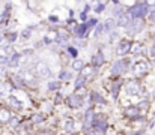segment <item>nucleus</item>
Returning a JSON list of instances; mask_svg holds the SVG:
<instances>
[{"instance_id": "obj_1", "label": "nucleus", "mask_w": 155, "mask_h": 135, "mask_svg": "<svg viewBox=\"0 0 155 135\" xmlns=\"http://www.w3.org/2000/svg\"><path fill=\"white\" fill-rule=\"evenodd\" d=\"M148 11H149V6H148V3H145V2H142V3H136L131 9H130V15H131V18H137V20H140L142 17H145L146 14H148Z\"/></svg>"}, {"instance_id": "obj_2", "label": "nucleus", "mask_w": 155, "mask_h": 135, "mask_svg": "<svg viewBox=\"0 0 155 135\" xmlns=\"http://www.w3.org/2000/svg\"><path fill=\"white\" fill-rule=\"evenodd\" d=\"M128 65H130L128 60H117V62L111 66V74H113V75H119V74L125 72L127 68H128Z\"/></svg>"}, {"instance_id": "obj_3", "label": "nucleus", "mask_w": 155, "mask_h": 135, "mask_svg": "<svg viewBox=\"0 0 155 135\" xmlns=\"http://www.w3.org/2000/svg\"><path fill=\"white\" fill-rule=\"evenodd\" d=\"M95 119H92V123H91V126L92 128H95L97 131H104L105 129V116L103 114H97V116H94Z\"/></svg>"}, {"instance_id": "obj_4", "label": "nucleus", "mask_w": 155, "mask_h": 135, "mask_svg": "<svg viewBox=\"0 0 155 135\" xmlns=\"http://www.w3.org/2000/svg\"><path fill=\"white\" fill-rule=\"evenodd\" d=\"M18 78H20L21 83H26V84H29V86L36 87V80L32 77V74H30L29 71H21V72L18 74Z\"/></svg>"}, {"instance_id": "obj_5", "label": "nucleus", "mask_w": 155, "mask_h": 135, "mask_svg": "<svg viewBox=\"0 0 155 135\" xmlns=\"http://www.w3.org/2000/svg\"><path fill=\"white\" fill-rule=\"evenodd\" d=\"M130 50H131V44H130V41L124 39V41H120V42L117 44L116 54H117V56H125V54H128V51H130Z\"/></svg>"}, {"instance_id": "obj_6", "label": "nucleus", "mask_w": 155, "mask_h": 135, "mask_svg": "<svg viewBox=\"0 0 155 135\" xmlns=\"http://www.w3.org/2000/svg\"><path fill=\"white\" fill-rule=\"evenodd\" d=\"M143 27H145V23H143L142 20H136V21H133V23H131L127 29H128V32H130V33L136 35V33H139Z\"/></svg>"}, {"instance_id": "obj_7", "label": "nucleus", "mask_w": 155, "mask_h": 135, "mask_svg": "<svg viewBox=\"0 0 155 135\" xmlns=\"http://www.w3.org/2000/svg\"><path fill=\"white\" fill-rule=\"evenodd\" d=\"M133 23V18H131V15L130 14H122L120 17H119V20H117V26H120V27H128L130 24Z\"/></svg>"}, {"instance_id": "obj_8", "label": "nucleus", "mask_w": 155, "mask_h": 135, "mask_svg": "<svg viewBox=\"0 0 155 135\" xmlns=\"http://www.w3.org/2000/svg\"><path fill=\"white\" fill-rule=\"evenodd\" d=\"M35 71H36V74L41 75V77H48V75H50V68H48L47 65H44V63H38V65L35 66Z\"/></svg>"}, {"instance_id": "obj_9", "label": "nucleus", "mask_w": 155, "mask_h": 135, "mask_svg": "<svg viewBox=\"0 0 155 135\" xmlns=\"http://www.w3.org/2000/svg\"><path fill=\"white\" fill-rule=\"evenodd\" d=\"M139 92H140V86H139L136 81H130V83H127V93H128V95L134 96V95H137Z\"/></svg>"}, {"instance_id": "obj_10", "label": "nucleus", "mask_w": 155, "mask_h": 135, "mask_svg": "<svg viewBox=\"0 0 155 135\" xmlns=\"http://www.w3.org/2000/svg\"><path fill=\"white\" fill-rule=\"evenodd\" d=\"M66 102H68V105H69L71 108H77V107H80L81 98H80L78 95H71V96L66 99Z\"/></svg>"}, {"instance_id": "obj_11", "label": "nucleus", "mask_w": 155, "mask_h": 135, "mask_svg": "<svg viewBox=\"0 0 155 135\" xmlns=\"http://www.w3.org/2000/svg\"><path fill=\"white\" fill-rule=\"evenodd\" d=\"M92 63H94V66H97V68H100L104 63V54L101 51H98V53L92 57Z\"/></svg>"}, {"instance_id": "obj_12", "label": "nucleus", "mask_w": 155, "mask_h": 135, "mask_svg": "<svg viewBox=\"0 0 155 135\" xmlns=\"http://www.w3.org/2000/svg\"><path fill=\"white\" fill-rule=\"evenodd\" d=\"M148 63L146 62H139V63H136V66H134V71L137 72V74H145V72H148Z\"/></svg>"}, {"instance_id": "obj_13", "label": "nucleus", "mask_w": 155, "mask_h": 135, "mask_svg": "<svg viewBox=\"0 0 155 135\" xmlns=\"http://www.w3.org/2000/svg\"><path fill=\"white\" fill-rule=\"evenodd\" d=\"M114 27H116V21H114L113 18H108L103 24V32H111Z\"/></svg>"}, {"instance_id": "obj_14", "label": "nucleus", "mask_w": 155, "mask_h": 135, "mask_svg": "<svg viewBox=\"0 0 155 135\" xmlns=\"http://www.w3.org/2000/svg\"><path fill=\"white\" fill-rule=\"evenodd\" d=\"M89 29H87V26L86 24H80V26H77L75 27V35H77V38H83L84 35H86V32H87Z\"/></svg>"}, {"instance_id": "obj_15", "label": "nucleus", "mask_w": 155, "mask_h": 135, "mask_svg": "<svg viewBox=\"0 0 155 135\" xmlns=\"http://www.w3.org/2000/svg\"><path fill=\"white\" fill-rule=\"evenodd\" d=\"M20 54H12V57H11V60H8V66H11V68H15V66H18V63H20Z\"/></svg>"}, {"instance_id": "obj_16", "label": "nucleus", "mask_w": 155, "mask_h": 135, "mask_svg": "<svg viewBox=\"0 0 155 135\" xmlns=\"http://www.w3.org/2000/svg\"><path fill=\"white\" fill-rule=\"evenodd\" d=\"M9 113H8V110L6 108H0V122L2 123H6V122H9Z\"/></svg>"}, {"instance_id": "obj_17", "label": "nucleus", "mask_w": 155, "mask_h": 135, "mask_svg": "<svg viewBox=\"0 0 155 135\" xmlns=\"http://www.w3.org/2000/svg\"><path fill=\"white\" fill-rule=\"evenodd\" d=\"M8 102H9L14 108H21V107H23V105H21V102H20L15 96H9V98H8Z\"/></svg>"}, {"instance_id": "obj_18", "label": "nucleus", "mask_w": 155, "mask_h": 135, "mask_svg": "<svg viewBox=\"0 0 155 135\" xmlns=\"http://www.w3.org/2000/svg\"><path fill=\"white\" fill-rule=\"evenodd\" d=\"M92 119H94V113H92V110H87L86 111V116H84V126L86 128L92 123Z\"/></svg>"}, {"instance_id": "obj_19", "label": "nucleus", "mask_w": 155, "mask_h": 135, "mask_svg": "<svg viewBox=\"0 0 155 135\" xmlns=\"http://www.w3.org/2000/svg\"><path fill=\"white\" fill-rule=\"evenodd\" d=\"M124 11H125V9L120 6V3H119V2H114V11H113V14L117 15V17H120V15L124 14Z\"/></svg>"}, {"instance_id": "obj_20", "label": "nucleus", "mask_w": 155, "mask_h": 135, "mask_svg": "<svg viewBox=\"0 0 155 135\" xmlns=\"http://www.w3.org/2000/svg\"><path fill=\"white\" fill-rule=\"evenodd\" d=\"M91 99H92V102H100V104H105V99L101 98L97 92H94L92 95H91Z\"/></svg>"}, {"instance_id": "obj_21", "label": "nucleus", "mask_w": 155, "mask_h": 135, "mask_svg": "<svg viewBox=\"0 0 155 135\" xmlns=\"http://www.w3.org/2000/svg\"><path fill=\"white\" fill-rule=\"evenodd\" d=\"M11 90V86L8 83H0V95H8V92Z\"/></svg>"}, {"instance_id": "obj_22", "label": "nucleus", "mask_w": 155, "mask_h": 135, "mask_svg": "<svg viewBox=\"0 0 155 135\" xmlns=\"http://www.w3.org/2000/svg\"><path fill=\"white\" fill-rule=\"evenodd\" d=\"M72 69H74V71H81V69H83V62H81L80 59L74 60V63H72Z\"/></svg>"}, {"instance_id": "obj_23", "label": "nucleus", "mask_w": 155, "mask_h": 135, "mask_svg": "<svg viewBox=\"0 0 155 135\" xmlns=\"http://www.w3.org/2000/svg\"><path fill=\"white\" fill-rule=\"evenodd\" d=\"M125 114L130 116V117H137V114H139V108H137V107H136V108H128V110L125 111Z\"/></svg>"}, {"instance_id": "obj_24", "label": "nucleus", "mask_w": 155, "mask_h": 135, "mask_svg": "<svg viewBox=\"0 0 155 135\" xmlns=\"http://www.w3.org/2000/svg\"><path fill=\"white\" fill-rule=\"evenodd\" d=\"M119 87H120V83H114L113 87H111V96L116 99L117 98V93H119Z\"/></svg>"}, {"instance_id": "obj_25", "label": "nucleus", "mask_w": 155, "mask_h": 135, "mask_svg": "<svg viewBox=\"0 0 155 135\" xmlns=\"http://www.w3.org/2000/svg\"><path fill=\"white\" fill-rule=\"evenodd\" d=\"M83 84H84V78L80 75L78 78H77V81H75V84H74V87H75V90H78L80 87H83Z\"/></svg>"}, {"instance_id": "obj_26", "label": "nucleus", "mask_w": 155, "mask_h": 135, "mask_svg": "<svg viewBox=\"0 0 155 135\" xmlns=\"http://www.w3.org/2000/svg\"><path fill=\"white\" fill-rule=\"evenodd\" d=\"M91 75H92V68H84L81 72V77L86 80V77H91Z\"/></svg>"}, {"instance_id": "obj_27", "label": "nucleus", "mask_w": 155, "mask_h": 135, "mask_svg": "<svg viewBox=\"0 0 155 135\" xmlns=\"http://www.w3.org/2000/svg\"><path fill=\"white\" fill-rule=\"evenodd\" d=\"M71 78H72V74L71 72H66V71L60 72V80H71Z\"/></svg>"}, {"instance_id": "obj_28", "label": "nucleus", "mask_w": 155, "mask_h": 135, "mask_svg": "<svg viewBox=\"0 0 155 135\" xmlns=\"http://www.w3.org/2000/svg\"><path fill=\"white\" fill-rule=\"evenodd\" d=\"M72 128H74V122L69 119V120L66 122V125H65V131H66V132H72Z\"/></svg>"}, {"instance_id": "obj_29", "label": "nucleus", "mask_w": 155, "mask_h": 135, "mask_svg": "<svg viewBox=\"0 0 155 135\" xmlns=\"http://www.w3.org/2000/svg\"><path fill=\"white\" fill-rule=\"evenodd\" d=\"M97 23H98V21H97V18H92V20H89V21H87V24H86V26H87V29H91V27H94Z\"/></svg>"}, {"instance_id": "obj_30", "label": "nucleus", "mask_w": 155, "mask_h": 135, "mask_svg": "<svg viewBox=\"0 0 155 135\" xmlns=\"http://www.w3.org/2000/svg\"><path fill=\"white\" fill-rule=\"evenodd\" d=\"M48 89H50V90H56V89H59V83H56V81H51V83L48 84Z\"/></svg>"}, {"instance_id": "obj_31", "label": "nucleus", "mask_w": 155, "mask_h": 135, "mask_svg": "<svg viewBox=\"0 0 155 135\" xmlns=\"http://www.w3.org/2000/svg\"><path fill=\"white\" fill-rule=\"evenodd\" d=\"M6 42H8V38H5V36H0V48L6 47Z\"/></svg>"}, {"instance_id": "obj_32", "label": "nucleus", "mask_w": 155, "mask_h": 135, "mask_svg": "<svg viewBox=\"0 0 155 135\" xmlns=\"http://www.w3.org/2000/svg\"><path fill=\"white\" fill-rule=\"evenodd\" d=\"M104 8H105V3H100V5L97 6V9H95V11H97V12H103Z\"/></svg>"}, {"instance_id": "obj_33", "label": "nucleus", "mask_w": 155, "mask_h": 135, "mask_svg": "<svg viewBox=\"0 0 155 135\" xmlns=\"http://www.w3.org/2000/svg\"><path fill=\"white\" fill-rule=\"evenodd\" d=\"M30 33H32V29H26V30L23 32V36H24V38H29Z\"/></svg>"}, {"instance_id": "obj_34", "label": "nucleus", "mask_w": 155, "mask_h": 135, "mask_svg": "<svg viewBox=\"0 0 155 135\" xmlns=\"http://www.w3.org/2000/svg\"><path fill=\"white\" fill-rule=\"evenodd\" d=\"M44 119H42V116H35V119H33V123H41Z\"/></svg>"}, {"instance_id": "obj_35", "label": "nucleus", "mask_w": 155, "mask_h": 135, "mask_svg": "<svg viewBox=\"0 0 155 135\" xmlns=\"http://www.w3.org/2000/svg\"><path fill=\"white\" fill-rule=\"evenodd\" d=\"M68 51H69V54H71V56H74V57L77 56V51H75L72 47H68Z\"/></svg>"}, {"instance_id": "obj_36", "label": "nucleus", "mask_w": 155, "mask_h": 135, "mask_svg": "<svg viewBox=\"0 0 155 135\" xmlns=\"http://www.w3.org/2000/svg\"><path fill=\"white\" fill-rule=\"evenodd\" d=\"M8 60H9V59H8L6 56H3V54H0V63H8Z\"/></svg>"}, {"instance_id": "obj_37", "label": "nucleus", "mask_w": 155, "mask_h": 135, "mask_svg": "<svg viewBox=\"0 0 155 135\" xmlns=\"http://www.w3.org/2000/svg\"><path fill=\"white\" fill-rule=\"evenodd\" d=\"M101 32H103V26H98V29H97V32H95V36H100Z\"/></svg>"}, {"instance_id": "obj_38", "label": "nucleus", "mask_w": 155, "mask_h": 135, "mask_svg": "<svg viewBox=\"0 0 155 135\" xmlns=\"http://www.w3.org/2000/svg\"><path fill=\"white\" fill-rule=\"evenodd\" d=\"M9 122H11V125H12V126H15V125L18 123V120H17V117H12V120L9 119Z\"/></svg>"}, {"instance_id": "obj_39", "label": "nucleus", "mask_w": 155, "mask_h": 135, "mask_svg": "<svg viewBox=\"0 0 155 135\" xmlns=\"http://www.w3.org/2000/svg\"><path fill=\"white\" fill-rule=\"evenodd\" d=\"M17 39V33H11V36H9V41H15Z\"/></svg>"}, {"instance_id": "obj_40", "label": "nucleus", "mask_w": 155, "mask_h": 135, "mask_svg": "<svg viewBox=\"0 0 155 135\" xmlns=\"http://www.w3.org/2000/svg\"><path fill=\"white\" fill-rule=\"evenodd\" d=\"M149 15H151V20H152V21H155V9H152V11H151V14H149Z\"/></svg>"}, {"instance_id": "obj_41", "label": "nucleus", "mask_w": 155, "mask_h": 135, "mask_svg": "<svg viewBox=\"0 0 155 135\" xmlns=\"http://www.w3.org/2000/svg\"><path fill=\"white\" fill-rule=\"evenodd\" d=\"M75 44L77 45H86V42H84V41H75Z\"/></svg>"}, {"instance_id": "obj_42", "label": "nucleus", "mask_w": 155, "mask_h": 135, "mask_svg": "<svg viewBox=\"0 0 155 135\" xmlns=\"http://www.w3.org/2000/svg\"><path fill=\"white\" fill-rule=\"evenodd\" d=\"M151 54L155 57V47H152V50H151Z\"/></svg>"}, {"instance_id": "obj_43", "label": "nucleus", "mask_w": 155, "mask_h": 135, "mask_svg": "<svg viewBox=\"0 0 155 135\" xmlns=\"http://www.w3.org/2000/svg\"><path fill=\"white\" fill-rule=\"evenodd\" d=\"M134 135H143V131H137V132H136Z\"/></svg>"}, {"instance_id": "obj_44", "label": "nucleus", "mask_w": 155, "mask_h": 135, "mask_svg": "<svg viewBox=\"0 0 155 135\" xmlns=\"http://www.w3.org/2000/svg\"><path fill=\"white\" fill-rule=\"evenodd\" d=\"M152 96H154V98H155V89H154V92H152Z\"/></svg>"}, {"instance_id": "obj_45", "label": "nucleus", "mask_w": 155, "mask_h": 135, "mask_svg": "<svg viewBox=\"0 0 155 135\" xmlns=\"http://www.w3.org/2000/svg\"><path fill=\"white\" fill-rule=\"evenodd\" d=\"M41 135H48V134H47V132H44V134H41Z\"/></svg>"}, {"instance_id": "obj_46", "label": "nucleus", "mask_w": 155, "mask_h": 135, "mask_svg": "<svg viewBox=\"0 0 155 135\" xmlns=\"http://www.w3.org/2000/svg\"><path fill=\"white\" fill-rule=\"evenodd\" d=\"M92 135H98V134H95V132H94V134H92Z\"/></svg>"}]
</instances>
